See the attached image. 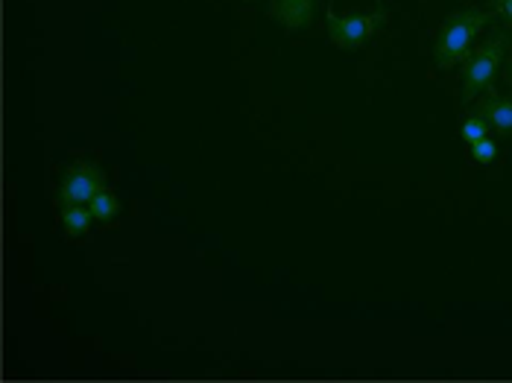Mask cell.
<instances>
[{"mask_svg": "<svg viewBox=\"0 0 512 383\" xmlns=\"http://www.w3.org/2000/svg\"><path fill=\"white\" fill-rule=\"evenodd\" d=\"M489 135V123L483 120V117L477 115H469L466 120H463V126H460V138L472 147L474 141H480V138H486Z\"/></svg>", "mask_w": 512, "mask_h": 383, "instance_id": "obj_9", "label": "cell"}, {"mask_svg": "<svg viewBox=\"0 0 512 383\" xmlns=\"http://www.w3.org/2000/svg\"><path fill=\"white\" fill-rule=\"evenodd\" d=\"M325 24H328V36L340 50H357L387 24V9L378 6L366 15H337L334 9H328Z\"/></svg>", "mask_w": 512, "mask_h": 383, "instance_id": "obj_3", "label": "cell"}, {"mask_svg": "<svg viewBox=\"0 0 512 383\" xmlns=\"http://www.w3.org/2000/svg\"><path fill=\"white\" fill-rule=\"evenodd\" d=\"M106 188V170L97 161L79 158L68 164L59 182V205H88L94 193Z\"/></svg>", "mask_w": 512, "mask_h": 383, "instance_id": "obj_4", "label": "cell"}, {"mask_svg": "<svg viewBox=\"0 0 512 383\" xmlns=\"http://www.w3.org/2000/svg\"><path fill=\"white\" fill-rule=\"evenodd\" d=\"M504 79H507V85L512 88V53L510 59H507V68H504Z\"/></svg>", "mask_w": 512, "mask_h": 383, "instance_id": "obj_12", "label": "cell"}, {"mask_svg": "<svg viewBox=\"0 0 512 383\" xmlns=\"http://www.w3.org/2000/svg\"><path fill=\"white\" fill-rule=\"evenodd\" d=\"M316 15V0H273L270 3V18L278 21L284 30L299 33L308 30Z\"/></svg>", "mask_w": 512, "mask_h": 383, "instance_id": "obj_5", "label": "cell"}, {"mask_svg": "<svg viewBox=\"0 0 512 383\" xmlns=\"http://www.w3.org/2000/svg\"><path fill=\"white\" fill-rule=\"evenodd\" d=\"M492 129L512 135V97H501L492 85L480 94V103L474 109Z\"/></svg>", "mask_w": 512, "mask_h": 383, "instance_id": "obj_6", "label": "cell"}, {"mask_svg": "<svg viewBox=\"0 0 512 383\" xmlns=\"http://www.w3.org/2000/svg\"><path fill=\"white\" fill-rule=\"evenodd\" d=\"M489 9L495 12V18L504 21L507 30H512V0H489Z\"/></svg>", "mask_w": 512, "mask_h": 383, "instance_id": "obj_11", "label": "cell"}, {"mask_svg": "<svg viewBox=\"0 0 512 383\" xmlns=\"http://www.w3.org/2000/svg\"><path fill=\"white\" fill-rule=\"evenodd\" d=\"M88 208H91V214H94V220H97V223H112V220H118L120 199L112 191H106V188H103V191L91 196Z\"/></svg>", "mask_w": 512, "mask_h": 383, "instance_id": "obj_8", "label": "cell"}, {"mask_svg": "<svg viewBox=\"0 0 512 383\" xmlns=\"http://www.w3.org/2000/svg\"><path fill=\"white\" fill-rule=\"evenodd\" d=\"M472 158L477 164H492L495 158H498V144L486 135V138H480V141H474L472 144Z\"/></svg>", "mask_w": 512, "mask_h": 383, "instance_id": "obj_10", "label": "cell"}, {"mask_svg": "<svg viewBox=\"0 0 512 383\" xmlns=\"http://www.w3.org/2000/svg\"><path fill=\"white\" fill-rule=\"evenodd\" d=\"M510 47L512 36L507 30H498V33H492L486 41H480L477 47H472V53L463 59V85H460L463 103L477 100L492 85V79L501 71Z\"/></svg>", "mask_w": 512, "mask_h": 383, "instance_id": "obj_2", "label": "cell"}, {"mask_svg": "<svg viewBox=\"0 0 512 383\" xmlns=\"http://www.w3.org/2000/svg\"><path fill=\"white\" fill-rule=\"evenodd\" d=\"M91 220H94V214L88 205H62V229L71 237H82L91 226Z\"/></svg>", "mask_w": 512, "mask_h": 383, "instance_id": "obj_7", "label": "cell"}, {"mask_svg": "<svg viewBox=\"0 0 512 383\" xmlns=\"http://www.w3.org/2000/svg\"><path fill=\"white\" fill-rule=\"evenodd\" d=\"M495 21L492 9H463L454 12L442 21L439 36L434 44V59L436 68L448 71L454 65H460L469 53H472L474 39Z\"/></svg>", "mask_w": 512, "mask_h": 383, "instance_id": "obj_1", "label": "cell"}]
</instances>
